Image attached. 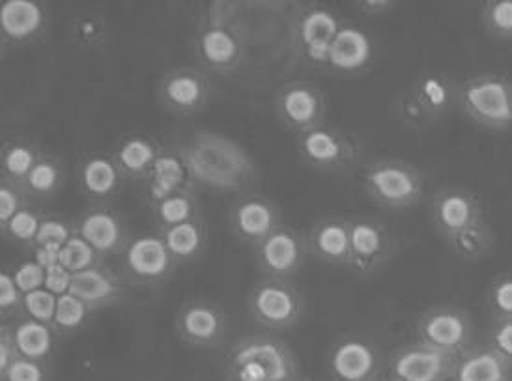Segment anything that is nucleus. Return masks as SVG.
I'll return each instance as SVG.
<instances>
[{"mask_svg": "<svg viewBox=\"0 0 512 381\" xmlns=\"http://www.w3.org/2000/svg\"><path fill=\"white\" fill-rule=\"evenodd\" d=\"M72 284V273L68 269L62 268L60 264L47 269V279H45V288L53 292L55 296L60 297L70 292Z\"/></svg>", "mask_w": 512, "mask_h": 381, "instance_id": "nucleus-51", "label": "nucleus"}, {"mask_svg": "<svg viewBox=\"0 0 512 381\" xmlns=\"http://www.w3.org/2000/svg\"><path fill=\"white\" fill-rule=\"evenodd\" d=\"M488 311L494 320L512 318V273L498 277L488 290Z\"/></svg>", "mask_w": 512, "mask_h": 381, "instance_id": "nucleus-44", "label": "nucleus"}, {"mask_svg": "<svg viewBox=\"0 0 512 381\" xmlns=\"http://www.w3.org/2000/svg\"><path fill=\"white\" fill-rule=\"evenodd\" d=\"M228 225L236 240L255 249L256 245L270 238L275 230L283 226V213L271 198L245 193L232 204Z\"/></svg>", "mask_w": 512, "mask_h": 381, "instance_id": "nucleus-18", "label": "nucleus"}, {"mask_svg": "<svg viewBox=\"0 0 512 381\" xmlns=\"http://www.w3.org/2000/svg\"><path fill=\"white\" fill-rule=\"evenodd\" d=\"M359 182L372 204L384 210H408L425 197V176L404 159H374L359 170Z\"/></svg>", "mask_w": 512, "mask_h": 381, "instance_id": "nucleus-4", "label": "nucleus"}, {"mask_svg": "<svg viewBox=\"0 0 512 381\" xmlns=\"http://www.w3.org/2000/svg\"><path fill=\"white\" fill-rule=\"evenodd\" d=\"M328 367L335 381H374L384 368V357L365 335L348 333L333 344Z\"/></svg>", "mask_w": 512, "mask_h": 381, "instance_id": "nucleus-15", "label": "nucleus"}, {"mask_svg": "<svg viewBox=\"0 0 512 381\" xmlns=\"http://www.w3.org/2000/svg\"><path fill=\"white\" fill-rule=\"evenodd\" d=\"M157 98L169 113L195 116L208 107L212 99V83L199 68H174L161 77Z\"/></svg>", "mask_w": 512, "mask_h": 381, "instance_id": "nucleus-16", "label": "nucleus"}, {"mask_svg": "<svg viewBox=\"0 0 512 381\" xmlns=\"http://www.w3.org/2000/svg\"><path fill=\"white\" fill-rule=\"evenodd\" d=\"M23 301H25V294L19 290L14 275L8 273V271H2L0 273V316H2V324H6V320L8 322L10 320L19 322L21 318H25Z\"/></svg>", "mask_w": 512, "mask_h": 381, "instance_id": "nucleus-42", "label": "nucleus"}, {"mask_svg": "<svg viewBox=\"0 0 512 381\" xmlns=\"http://www.w3.org/2000/svg\"><path fill=\"white\" fill-rule=\"evenodd\" d=\"M197 189L243 193L258 182L255 159L232 137L217 131H197L180 146Z\"/></svg>", "mask_w": 512, "mask_h": 381, "instance_id": "nucleus-1", "label": "nucleus"}, {"mask_svg": "<svg viewBox=\"0 0 512 381\" xmlns=\"http://www.w3.org/2000/svg\"><path fill=\"white\" fill-rule=\"evenodd\" d=\"M458 88L460 83L443 71H423L410 86L413 96L425 107L434 122H438L445 114L451 113L458 105Z\"/></svg>", "mask_w": 512, "mask_h": 381, "instance_id": "nucleus-28", "label": "nucleus"}, {"mask_svg": "<svg viewBox=\"0 0 512 381\" xmlns=\"http://www.w3.org/2000/svg\"><path fill=\"white\" fill-rule=\"evenodd\" d=\"M126 288V277L100 264L72 275L68 294L79 297L90 311L96 312L118 305L126 297Z\"/></svg>", "mask_w": 512, "mask_h": 381, "instance_id": "nucleus-22", "label": "nucleus"}, {"mask_svg": "<svg viewBox=\"0 0 512 381\" xmlns=\"http://www.w3.org/2000/svg\"><path fill=\"white\" fill-rule=\"evenodd\" d=\"M397 253V241L385 223L372 217L350 219V262L348 269L369 279L378 275Z\"/></svg>", "mask_w": 512, "mask_h": 381, "instance_id": "nucleus-9", "label": "nucleus"}, {"mask_svg": "<svg viewBox=\"0 0 512 381\" xmlns=\"http://www.w3.org/2000/svg\"><path fill=\"white\" fill-rule=\"evenodd\" d=\"M124 182L113 154L90 152L77 163V184L92 206H107L120 193Z\"/></svg>", "mask_w": 512, "mask_h": 381, "instance_id": "nucleus-21", "label": "nucleus"}, {"mask_svg": "<svg viewBox=\"0 0 512 381\" xmlns=\"http://www.w3.org/2000/svg\"><path fill=\"white\" fill-rule=\"evenodd\" d=\"M273 109L279 122L299 135L326 122L328 98L309 81H292L275 92Z\"/></svg>", "mask_w": 512, "mask_h": 381, "instance_id": "nucleus-12", "label": "nucleus"}, {"mask_svg": "<svg viewBox=\"0 0 512 381\" xmlns=\"http://www.w3.org/2000/svg\"><path fill=\"white\" fill-rule=\"evenodd\" d=\"M234 17L236 6L228 2H217L200 17L193 36V55L202 70L228 75L242 66L245 40Z\"/></svg>", "mask_w": 512, "mask_h": 381, "instance_id": "nucleus-2", "label": "nucleus"}, {"mask_svg": "<svg viewBox=\"0 0 512 381\" xmlns=\"http://www.w3.org/2000/svg\"><path fill=\"white\" fill-rule=\"evenodd\" d=\"M393 111L397 114L400 124L408 129L419 131V129H427L428 126L436 124L434 118L419 103V99L413 96L412 90H406L397 96L393 103Z\"/></svg>", "mask_w": 512, "mask_h": 381, "instance_id": "nucleus-40", "label": "nucleus"}, {"mask_svg": "<svg viewBox=\"0 0 512 381\" xmlns=\"http://www.w3.org/2000/svg\"><path fill=\"white\" fill-rule=\"evenodd\" d=\"M455 355L413 342L400 346L387 361L389 381H451Z\"/></svg>", "mask_w": 512, "mask_h": 381, "instance_id": "nucleus-17", "label": "nucleus"}, {"mask_svg": "<svg viewBox=\"0 0 512 381\" xmlns=\"http://www.w3.org/2000/svg\"><path fill=\"white\" fill-rule=\"evenodd\" d=\"M75 236V225L58 215L42 217L40 232L34 247H58L62 249Z\"/></svg>", "mask_w": 512, "mask_h": 381, "instance_id": "nucleus-43", "label": "nucleus"}, {"mask_svg": "<svg viewBox=\"0 0 512 381\" xmlns=\"http://www.w3.org/2000/svg\"><path fill=\"white\" fill-rule=\"evenodd\" d=\"M163 150L165 146L157 141L156 137L133 133L120 139L114 148L113 156L124 180L146 182Z\"/></svg>", "mask_w": 512, "mask_h": 381, "instance_id": "nucleus-26", "label": "nucleus"}, {"mask_svg": "<svg viewBox=\"0 0 512 381\" xmlns=\"http://www.w3.org/2000/svg\"><path fill=\"white\" fill-rule=\"evenodd\" d=\"M415 333L417 342L460 357L470 350L473 324L468 312L441 305L421 314L415 325Z\"/></svg>", "mask_w": 512, "mask_h": 381, "instance_id": "nucleus-13", "label": "nucleus"}, {"mask_svg": "<svg viewBox=\"0 0 512 381\" xmlns=\"http://www.w3.org/2000/svg\"><path fill=\"white\" fill-rule=\"evenodd\" d=\"M341 17L324 4L301 6L290 27L296 57L313 70H329V51L342 29Z\"/></svg>", "mask_w": 512, "mask_h": 381, "instance_id": "nucleus-7", "label": "nucleus"}, {"mask_svg": "<svg viewBox=\"0 0 512 381\" xmlns=\"http://www.w3.org/2000/svg\"><path fill=\"white\" fill-rule=\"evenodd\" d=\"M200 215L202 213L197 191H182L150 204V217L156 232H165L174 226L184 225Z\"/></svg>", "mask_w": 512, "mask_h": 381, "instance_id": "nucleus-32", "label": "nucleus"}, {"mask_svg": "<svg viewBox=\"0 0 512 381\" xmlns=\"http://www.w3.org/2000/svg\"><path fill=\"white\" fill-rule=\"evenodd\" d=\"M486 30L499 40H512V0H488L483 8Z\"/></svg>", "mask_w": 512, "mask_h": 381, "instance_id": "nucleus-41", "label": "nucleus"}, {"mask_svg": "<svg viewBox=\"0 0 512 381\" xmlns=\"http://www.w3.org/2000/svg\"><path fill=\"white\" fill-rule=\"evenodd\" d=\"M14 327V340L19 355L38 361V363H47V359L53 355L55 350V340H57V331L53 325L43 324L32 318H21L19 322L12 324Z\"/></svg>", "mask_w": 512, "mask_h": 381, "instance_id": "nucleus-31", "label": "nucleus"}, {"mask_svg": "<svg viewBox=\"0 0 512 381\" xmlns=\"http://www.w3.org/2000/svg\"><path fill=\"white\" fill-rule=\"evenodd\" d=\"M430 217L436 232L447 240L470 226L483 223V202L468 189L445 187L432 198Z\"/></svg>", "mask_w": 512, "mask_h": 381, "instance_id": "nucleus-19", "label": "nucleus"}, {"mask_svg": "<svg viewBox=\"0 0 512 381\" xmlns=\"http://www.w3.org/2000/svg\"><path fill=\"white\" fill-rule=\"evenodd\" d=\"M494 352H498L512 367V318L494 320L490 329V344Z\"/></svg>", "mask_w": 512, "mask_h": 381, "instance_id": "nucleus-49", "label": "nucleus"}, {"mask_svg": "<svg viewBox=\"0 0 512 381\" xmlns=\"http://www.w3.org/2000/svg\"><path fill=\"white\" fill-rule=\"evenodd\" d=\"M447 245L464 262H479L490 253L494 245V232L486 221L470 226L455 236L447 238Z\"/></svg>", "mask_w": 512, "mask_h": 381, "instance_id": "nucleus-34", "label": "nucleus"}, {"mask_svg": "<svg viewBox=\"0 0 512 381\" xmlns=\"http://www.w3.org/2000/svg\"><path fill=\"white\" fill-rule=\"evenodd\" d=\"M42 157L38 146L27 139H10L4 142L0 152L2 180L17 185L25 184L30 172Z\"/></svg>", "mask_w": 512, "mask_h": 381, "instance_id": "nucleus-33", "label": "nucleus"}, {"mask_svg": "<svg viewBox=\"0 0 512 381\" xmlns=\"http://www.w3.org/2000/svg\"><path fill=\"white\" fill-rule=\"evenodd\" d=\"M40 225H42V215L30 208H25L12 217L6 225L0 226V230L6 240L34 247L38 232H40Z\"/></svg>", "mask_w": 512, "mask_h": 381, "instance_id": "nucleus-39", "label": "nucleus"}, {"mask_svg": "<svg viewBox=\"0 0 512 381\" xmlns=\"http://www.w3.org/2000/svg\"><path fill=\"white\" fill-rule=\"evenodd\" d=\"M296 146L301 163L322 174H348L363 161V148L356 137L326 122L299 133Z\"/></svg>", "mask_w": 512, "mask_h": 381, "instance_id": "nucleus-6", "label": "nucleus"}, {"mask_svg": "<svg viewBox=\"0 0 512 381\" xmlns=\"http://www.w3.org/2000/svg\"><path fill=\"white\" fill-rule=\"evenodd\" d=\"M374 60V42L369 34L354 25H342L329 51V70L339 75H357Z\"/></svg>", "mask_w": 512, "mask_h": 381, "instance_id": "nucleus-23", "label": "nucleus"}, {"mask_svg": "<svg viewBox=\"0 0 512 381\" xmlns=\"http://www.w3.org/2000/svg\"><path fill=\"white\" fill-rule=\"evenodd\" d=\"M12 275H14L15 283L19 286V290L23 294H30L34 290L45 288L47 269L42 268L36 260H29V262L19 264Z\"/></svg>", "mask_w": 512, "mask_h": 381, "instance_id": "nucleus-48", "label": "nucleus"}, {"mask_svg": "<svg viewBox=\"0 0 512 381\" xmlns=\"http://www.w3.org/2000/svg\"><path fill=\"white\" fill-rule=\"evenodd\" d=\"M176 260L159 232H148L131 238L122 253V269L126 281L143 286H157L169 281Z\"/></svg>", "mask_w": 512, "mask_h": 381, "instance_id": "nucleus-11", "label": "nucleus"}, {"mask_svg": "<svg viewBox=\"0 0 512 381\" xmlns=\"http://www.w3.org/2000/svg\"><path fill=\"white\" fill-rule=\"evenodd\" d=\"M309 251L316 260L329 266H346L350 262V221L337 215L322 217L309 234Z\"/></svg>", "mask_w": 512, "mask_h": 381, "instance_id": "nucleus-25", "label": "nucleus"}, {"mask_svg": "<svg viewBox=\"0 0 512 381\" xmlns=\"http://www.w3.org/2000/svg\"><path fill=\"white\" fill-rule=\"evenodd\" d=\"M163 240L167 243L172 258L176 264H193L200 260L206 249H208V225L204 217L200 215L197 219L184 223V225L174 226L165 232H159Z\"/></svg>", "mask_w": 512, "mask_h": 381, "instance_id": "nucleus-30", "label": "nucleus"}, {"mask_svg": "<svg viewBox=\"0 0 512 381\" xmlns=\"http://www.w3.org/2000/svg\"><path fill=\"white\" fill-rule=\"evenodd\" d=\"M58 264L62 268L68 269L72 275H75V273H81V271H86V269L100 266V264H103V258L83 238H79L75 234L72 240L68 241L60 249Z\"/></svg>", "mask_w": 512, "mask_h": 381, "instance_id": "nucleus-38", "label": "nucleus"}, {"mask_svg": "<svg viewBox=\"0 0 512 381\" xmlns=\"http://www.w3.org/2000/svg\"><path fill=\"white\" fill-rule=\"evenodd\" d=\"M512 367L490 346L473 348L456 359L451 381H511Z\"/></svg>", "mask_w": 512, "mask_h": 381, "instance_id": "nucleus-29", "label": "nucleus"}, {"mask_svg": "<svg viewBox=\"0 0 512 381\" xmlns=\"http://www.w3.org/2000/svg\"><path fill=\"white\" fill-rule=\"evenodd\" d=\"M299 381H318V380H313V378H307V380H299Z\"/></svg>", "mask_w": 512, "mask_h": 381, "instance_id": "nucleus-54", "label": "nucleus"}, {"mask_svg": "<svg viewBox=\"0 0 512 381\" xmlns=\"http://www.w3.org/2000/svg\"><path fill=\"white\" fill-rule=\"evenodd\" d=\"M90 314L92 311L79 297L64 294L58 297L57 312L51 325L57 331V335H73L85 327Z\"/></svg>", "mask_w": 512, "mask_h": 381, "instance_id": "nucleus-36", "label": "nucleus"}, {"mask_svg": "<svg viewBox=\"0 0 512 381\" xmlns=\"http://www.w3.org/2000/svg\"><path fill=\"white\" fill-rule=\"evenodd\" d=\"M62 180H64V172L58 159L43 154L42 159L38 161V165L32 169L29 178L21 187L25 189L27 197L47 200L57 195L62 187Z\"/></svg>", "mask_w": 512, "mask_h": 381, "instance_id": "nucleus-35", "label": "nucleus"}, {"mask_svg": "<svg viewBox=\"0 0 512 381\" xmlns=\"http://www.w3.org/2000/svg\"><path fill=\"white\" fill-rule=\"evenodd\" d=\"M227 376L242 381H299L292 348L273 333L238 340L227 355Z\"/></svg>", "mask_w": 512, "mask_h": 381, "instance_id": "nucleus-3", "label": "nucleus"}, {"mask_svg": "<svg viewBox=\"0 0 512 381\" xmlns=\"http://www.w3.org/2000/svg\"><path fill=\"white\" fill-rule=\"evenodd\" d=\"M374 381H378V380H374Z\"/></svg>", "mask_w": 512, "mask_h": 381, "instance_id": "nucleus-55", "label": "nucleus"}, {"mask_svg": "<svg viewBox=\"0 0 512 381\" xmlns=\"http://www.w3.org/2000/svg\"><path fill=\"white\" fill-rule=\"evenodd\" d=\"M0 381H49L45 363L19 357L12 367L0 372Z\"/></svg>", "mask_w": 512, "mask_h": 381, "instance_id": "nucleus-47", "label": "nucleus"}, {"mask_svg": "<svg viewBox=\"0 0 512 381\" xmlns=\"http://www.w3.org/2000/svg\"><path fill=\"white\" fill-rule=\"evenodd\" d=\"M19 350L15 346L14 327L2 324L0 329V372L8 370L19 359Z\"/></svg>", "mask_w": 512, "mask_h": 381, "instance_id": "nucleus-50", "label": "nucleus"}, {"mask_svg": "<svg viewBox=\"0 0 512 381\" xmlns=\"http://www.w3.org/2000/svg\"><path fill=\"white\" fill-rule=\"evenodd\" d=\"M27 204H29V197L21 185L2 180V184H0V226L6 225L21 210L29 208Z\"/></svg>", "mask_w": 512, "mask_h": 381, "instance_id": "nucleus-46", "label": "nucleus"}, {"mask_svg": "<svg viewBox=\"0 0 512 381\" xmlns=\"http://www.w3.org/2000/svg\"><path fill=\"white\" fill-rule=\"evenodd\" d=\"M57 303L58 297L53 292H49L47 288H40V290L25 294L23 312L27 318L51 325L55 318V312H57Z\"/></svg>", "mask_w": 512, "mask_h": 381, "instance_id": "nucleus-45", "label": "nucleus"}, {"mask_svg": "<svg viewBox=\"0 0 512 381\" xmlns=\"http://www.w3.org/2000/svg\"><path fill=\"white\" fill-rule=\"evenodd\" d=\"M73 225L75 234L103 260L109 256H122L131 240L124 219L109 206H90Z\"/></svg>", "mask_w": 512, "mask_h": 381, "instance_id": "nucleus-20", "label": "nucleus"}, {"mask_svg": "<svg viewBox=\"0 0 512 381\" xmlns=\"http://www.w3.org/2000/svg\"><path fill=\"white\" fill-rule=\"evenodd\" d=\"M225 381H242V380H238V378H230V376H227V380Z\"/></svg>", "mask_w": 512, "mask_h": 381, "instance_id": "nucleus-53", "label": "nucleus"}, {"mask_svg": "<svg viewBox=\"0 0 512 381\" xmlns=\"http://www.w3.org/2000/svg\"><path fill=\"white\" fill-rule=\"evenodd\" d=\"M47 15L36 0H6L0 6V34L8 43H29L42 34Z\"/></svg>", "mask_w": 512, "mask_h": 381, "instance_id": "nucleus-27", "label": "nucleus"}, {"mask_svg": "<svg viewBox=\"0 0 512 381\" xmlns=\"http://www.w3.org/2000/svg\"><path fill=\"white\" fill-rule=\"evenodd\" d=\"M72 38L83 51L98 53L109 42V29L98 15H83L73 21Z\"/></svg>", "mask_w": 512, "mask_h": 381, "instance_id": "nucleus-37", "label": "nucleus"}, {"mask_svg": "<svg viewBox=\"0 0 512 381\" xmlns=\"http://www.w3.org/2000/svg\"><path fill=\"white\" fill-rule=\"evenodd\" d=\"M247 309L260 329L281 333L301 322L305 301L290 281L264 277L253 286L247 299Z\"/></svg>", "mask_w": 512, "mask_h": 381, "instance_id": "nucleus-8", "label": "nucleus"}, {"mask_svg": "<svg viewBox=\"0 0 512 381\" xmlns=\"http://www.w3.org/2000/svg\"><path fill=\"white\" fill-rule=\"evenodd\" d=\"M174 329L185 346L195 350H215L227 340V312L210 299H187L176 312Z\"/></svg>", "mask_w": 512, "mask_h": 381, "instance_id": "nucleus-10", "label": "nucleus"}, {"mask_svg": "<svg viewBox=\"0 0 512 381\" xmlns=\"http://www.w3.org/2000/svg\"><path fill=\"white\" fill-rule=\"evenodd\" d=\"M460 111L490 131L512 129V83L498 73H477L460 83Z\"/></svg>", "mask_w": 512, "mask_h": 381, "instance_id": "nucleus-5", "label": "nucleus"}, {"mask_svg": "<svg viewBox=\"0 0 512 381\" xmlns=\"http://www.w3.org/2000/svg\"><path fill=\"white\" fill-rule=\"evenodd\" d=\"M397 6L395 0H359L356 2V8L361 14L369 17H380L387 12H391Z\"/></svg>", "mask_w": 512, "mask_h": 381, "instance_id": "nucleus-52", "label": "nucleus"}, {"mask_svg": "<svg viewBox=\"0 0 512 381\" xmlns=\"http://www.w3.org/2000/svg\"><path fill=\"white\" fill-rule=\"evenodd\" d=\"M144 184L150 204L182 191H197V185L191 180L180 146L163 150Z\"/></svg>", "mask_w": 512, "mask_h": 381, "instance_id": "nucleus-24", "label": "nucleus"}, {"mask_svg": "<svg viewBox=\"0 0 512 381\" xmlns=\"http://www.w3.org/2000/svg\"><path fill=\"white\" fill-rule=\"evenodd\" d=\"M309 251V240L292 226L283 225L270 238L255 247L256 266L268 279L290 281L303 268Z\"/></svg>", "mask_w": 512, "mask_h": 381, "instance_id": "nucleus-14", "label": "nucleus"}]
</instances>
